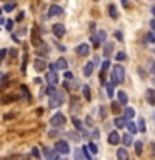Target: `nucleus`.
Masks as SVG:
<instances>
[{"label":"nucleus","mask_w":155,"mask_h":160,"mask_svg":"<svg viewBox=\"0 0 155 160\" xmlns=\"http://www.w3.org/2000/svg\"><path fill=\"white\" fill-rule=\"evenodd\" d=\"M115 122V127H118V128H123V127H127V122L128 120L127 118H123V117H117L113 120Z\"/></svg>","instance_id":"14"},{"label":"nucleus","mask_w":155,"mask_h":160,"mask_svg":"<svg viewBox=\"0 0 155 160\" xmlns=\"http://www.w3.org/2000/svg\"><path fill=\"white\" fill-rule=\"evenodd\" d=\"M63 102H65V93H63V92H58V90H57V92H55L52 97H50L48 105H50L52 108H57V107H60Z\"/></svg>","instance_id":"2"},{"label":"nucleus","mask_w":155,"mask_h":160,"mask_svg":"<svg viewBox=\"0 0 155 160\" xmlns=\"http://www.w3.org/2000/svg\"><path fill=\"white\" fill-rule=\"evenodd\" d=\"M82 152H83V155H85V158H87V160H93L92 157H90V150H88L87 147H83V148H82Z\"/></svg>","instance_id":"35"},{"label":"nucleus","mask_w":155,"mask_h":160,"mask_svg":"<svg viewBox=\"0 0 155 160\" xmlns=\"http://www.w3.org/2000/svg\"><path fill=\"white\" fill-rule=\"evenodd\" d=\"M67 135H68V137L72 138V140H75V142H78V140H80V137H78V135L75 133V132H67Z\"/></svg>","instance_id":"34"},{"label":"nucleus","mask_w":155,"mask_h":160,"mask_svg":"<svg viewBox=\"0 0 155 160\" xmlns=\"http://www.w3.org/2000/svg\"><path fill=\"white\" fill-rule=\"evenodd\" d=\"M115 35H117V38H118V40H122V32H117Z\"/></svg>","instance_id":"48"},{"label":"nucleus","mask_w":155,"mask_h":160,"mask_svg":"<svg viewBox=\"0 0 155 160\" xmlns=\"http://www.w3.org/2000/svg\"><path fill=\"white\" fill-rule=\"evenodd\" d=\"M0 13H2V8H0Z\"/></svg>","instance_id":"53"},{"label":"nucleus","mask_w":155,"mask_h":160,"mask_svg":"<svg viewBox=\"0 0 155 160\" xmlns=\"http://www.w3.org/2000/svg\"><path fill=\"white\" fill-rule=\"evenodd\" d=\"M98 113H100V117H102V118H105V117H107V110H105V107H100Z\"/></svg>","instance_id":"37"},{"label":"nucleus","mask_w":155,"mask_h":160,"mask_svg":"<svg viewBox=\"0 0 155 160\" xmlns=\"http://www.w3.org/2000/svg\"><path fill=\"white\" fill-rule=\"evenodd\" d=\"M150 72H152V73H155V63H152V65H150Z\"/></svg>","instance_id":"46"},{"label":"nucleus","mask_w":155,"mask_h":160,"mask_svg":"<svg viewBox=\"0 0 155 160\" xmlns=\"http://www.w3.org/2000/svg\"><path fill=\"white\" fill-rule=\"evenodd\" d=\"M143 40H145V43H153V42H155V33H153V32H148V33H145Z\"/></svg>","instance_id":"18"},{"label":"nucleus","mask_w":155,"mask_h":160,"mask_svg":"<svg viewBox=\"0 0 155 160\" xmlns=\"http://www.w3.org/2000/svg\"><path fill=\"white\" fill-rule=\"evenodd\" d=\"M117 158H118V160H128V158H130L128 150L125 148V147H120V148L117 150Z\"/></svg>","instance_id":"9"},{"label":"nucleus","mask_w":155,"mask_h":160,"mask_svg":"<svg viewBox=\"0 0 155 160\" xmlns=\"http://www.w3.org/2000/svg\"><path fill=\"white\" fill-rule=\"evenodd\" d=\"M137 128L140 130V132H145V130H147V127H145V120H143V118H140V120H138Z\"/></svg>","instance_id":"29"},{"label":"nucleus","mask_w":155,"mask_h":160,"mask_svg":"<svg viewBox=\"0 0 155 160\" xmlns=\"http://www.w3.org/2000/svg\"><path fill=\"white\" fill-rule=\"evenodd\" d=\"M75 50H77V53H78V55H82V57H87V55L90 53V47H88V43H80Z\"/></svg>","instance_id":"8"},{"label":"nucleus","mask_w":155,"mask_h":160,"mask_svg":"<svg viewBox=\"0 0 155 160\" xmlns=\"http://www.w3.org/2000/svg\"><path fill=\"white\" fill-rule=\"evenodd\" d=\"M53 160H67V157H60V155H55Z\"/></svg>","instance_id":"45"},{"label":"nucleus","mask_w":155,"mask_h":160,"mask_svg":"<svg viewBox=\"0 0 155 160\" xmlns=\"http://www.w3.org/2000/svg\"><path fill=\"white\" fill-rule=\"evenodd\" d=\"M105 90H107V95L108 97H113V92H115V85L110 82V83H107L105 85Z\"/></svg>","instance_id":"22"},{"label":"nucleus","mask_w":155,"mask_h":160,"mask_svg":"<svg viewBox=\"0 0 155 160\" xmlns=\"http://www.w3.org/2000/svg\"><path fill=\"white\" fill-rule=\"evenodd\" d=\"M5 25H7V28H8V30H12V28H13V22H12V20H7V23H5Z\"/></svg>","instance_id":"39"},{"label":"nucleus","mask_w":155,"mask_h":160,"mask_svg":"<svg viewBox=\"0 0 155 160\" xmlns=\"http://www.w3.org/2000/svg\"><path fill=\"white\" fill-rule=\"evenodd\" d=\"M57 135H58L57 130H50V132H48V137H57Z\"/></svg>","instance_id":"40"},{"label":"nucleus","mask_w":155,"mask_h":160,"mask_svg":"<svg viewBox=\"0 0 155 160\" xmlns=\"http://www.w3.org/2000/svg\"><path fill=\"white\" fill-rule=\"evenodd\" d=\"M57 92V88H55V85H48L47 87V95H50V97H52V95Z\"/></svg>","instance_id":"30"},{"label":"nucleus","mask_w":155,"mask_h":160,"mask_svg":"<svg viewBox=\"0 0 155 160\" xmlns=\"http://www.w3.org/2000/svg\"><path fill=\"white\" fill-rule=\"evenodd\" d=\"M23 13H25V12H20V15L17 17V20H22V18H23Z\"/></svg>","instance_id":"49"},{"label":"nucleus","mask_w":155,"mask_h":160,"mask_svg":"<svg viewBox=\"0 0 155 160\" xmlns=\"http://www.w3.org/2000/svg\"><path fill=\"white\" fill-rule=\"evenodd\" d=\"M93 72V62H88V63H85V67H83V75L85 77H90Z\"/></svg>","instance_id":"15"},{"label":"nucleus","mask_w":155,"mask_h":160,"mask_svg":"<svg viewBox=\"0 0 155 160\" xmlns=\"http://www.w3.org/2000/svg\"><path fill=\"white\" fill-rule=\"evenodd\" d=\"M152 153L155 155V143H152Z\"/></svg>","instance_id":"50"},{"label":"nucleus","mask_w":155,"mask_h":160,"mask_svg":"<svg viewBox=\"0 0 155 160\" xmlns=\"http://www.w3.org/2000/svg\"><path fill=\"white\" fill-rule=\"evenodd\" d=\"M50 123H52V127H62L65 123V115L63 113H55L52 118H50Z\"/></svg>","instance_id":"4"},{"label":"nucleus","mask_w":155,"mask_h":160,"mask_svg":"<svg viewBox=\"0 0 155 160\" xmlns=\"http://www.w3.org/2000/svg\"><path fill=\"white\" fill-rule=\"evenodd\" d=\"M105 38H107V32H105V30H100V32L95 35V37H92V40H93V47H98L100 43H103Z\"/></svg>","instance_id":"5"},{"label":"nucleus","mask_w":155,"mask_h":160,"mask_svg":"<svg viewBox=\"0 0 155 160\" xmlns=\"http://www.w3.org/2000/svg\"><path fill=\"white\" fill-rule=\"evenodd\" d=\"M63 13V8L58 7V5H50L48 8V17H60Z\"/></svg>","instance_id":"7"},{"label":"nucleus","mask_w":155,"mask_h":160,"mask_svg":"<svg viewBox=\"0 0 155 160\" xmlns=\"http://www.w3.org/2000/svg\"><path fill=\"white\" fill-rule=\"evenodd\" d=\"M150 27H152V32L155 30V20H152V22H150Z\"/></svg>","instance_id":"47"},{"label":"nucleus","mask_w":155,"mask_h":160,"mask_svg":"<svg viewBox=\"0 0 155 160\" xmlns=\"http://www.w3.org/2000/svg\"><path fill=\"white\" fill-rule=\"evenodd\" d=\"M55 152H58V153H62V155H67L70 152L68 142H65V140H58V142L55 143Z\"/></svg>","instance_id":"3"},{"label":"nucleus","mask_w":155,"mask_h":160,"mask_svg":"<svg viewBox=\"0 0 155 160\" xmlns=\"http://www.w3.org/2000/svg\"><path fill=\"white\" fill-rule=\"evenodd\" d=\"M110 80H112L113 85H118L125 80V68L122 65H113L112 72H110Z\"/></svg>","instance_id":"1"},{"label":"nucleus","mask_w":155,"mask_h":160,"mask_svg":"<svg viewBox=\"0 0 155 160\" xmlns=\"http://www.w3.org/2000/svg\"><path fill=\"white\" fill-rule=\"evenodd\" d=\"M75 160H87V158H85V155H83V152H82V150H80V148H77V150H75Z\"/></svg>","instance_id":"25"},{"label":"nucleus","mask_w":155,"mask_h":160,"mask_svg":"<svg viewBox=\"0 0 155 160\" xmlns=\"http://www.w3.org/2000/svg\"><path fill=\"white\" fill-rule=\"evenodd\" d=\"M147 102H148L150 105H153V102H155V92H153L152 88L147 90Z\"/></svg>","instance_id":"17"},{"label":"nucleus","mask_w":155,"mask_h":160,"mask_svg":"<svg viewBox=\"0 0 155 160\" xmlns=\"http://www.w3.org/2000/svg\"><path fill=\"white\" fill-rule=\"evenodd\" d=\"M72 123L75 125V128H78V130H82L83 127H82V122H80L78 118H72Z\"/></svg>","instance_id":"31"},{"label":"nucleus","mask_w":155,"mask_h":160,"mask_svg":"<svg viewBox=\"0 0 155 160\" xmlns=\"http://www.w3.org/2000/svg\"><path fill=\"white\" fill-rule=\"evenodd\" d=\"M122 142H123V145H125V147H128V145H132V142H133V140H132V135H130V133H125L123 137H122Z\"/></svg>","instance_id":"21"},{"label":"nucleus","mask_w":155,"mask_h":160,"mask_svg":"<svg viewBox=\"0 0 155 160\" xmlns=\"http://www.w3.org/2000/svg\"><path fill=\"white\" fill-rule=\"evenodd\" d=\"M142 150H143V143L142 142H135V152H137V155L142 153Z\"/></svg>","instance_id":"28"},{"label":"nucleus","mask_w":155,"mask_h":160,"mask_svg":"<svg viewBox=\"0 0 155 160\" xmlns=\"http://www.w3.org/2000/svg\"><path fill=\"white\" fill-rule=\"evenodd\" d=\"M112 50H113V43H105V55H110Z\"/></svg>","instance_id":"33"},{"label":"nucleus","mask_w":155,"mask_h":160,"mask_svg":"<svg viewBox=\"0 0 155 160\" xmlns=\"http://www.w3.org/2000/svg\"><path fill=\"white\" fill-rule=\"evenodd\" d=\"M153 52H155V50H153Z\"/></svg>","instance_id":"54"},{"label":"nucleus","mask_w":155,"mask_h":160,"mask_svg":"<svg viewBox=\"0 0 155 160\" xmlns=\"http://www.w3.org/2000/svg\"><path fill=\"white\" fill-rule=\"evenodd\" d=\"M125 58H127L125 52H118V53H117V60H118V62H122V60H125Z\"/></svg>","instance_id":"36"},{"label":"nucleus","mask_w":155,"mask_h":160,"mask_svg":"<svg viewBox=\"0 0 155 160\" xmlns=\"http://www.w3.org/2000/svg\"><path fill=\"white\" fill-rule=\"evenodd\" d=\"M47 82H48V85H57V82H58L57 73H55V72H48L47 73Z\"/></svg>","instance_id":"12"},{"label":"nucleus","mask_w":155,"mask_h":160,"mask_svg":"<svg viewBox=\"0 0 155 160\" xmlns=\"http://www.w3.org/2000/svg\"><path fill=\"white\" fill-rule=\"evenodd\" d=\"M118 142H120L118 132H110V133H108V143H110V145H117Z\"/></svg>","instance_id":"11"},{"label":"nucleus","mask_w":155,"mask_h":160,"mask_svg":"<svg viewBox=\"0 0 155 160\" xmlns=\"http://www.w3.org/2000/svg\"><path fill=\"white\" fill-rule=\"evenodd\" d=\"M112 110H113V112H118V103H117V102L112 103Z\"/></svg>","instance_id":"41"},{"label":"nucleus","mask_w":155,"mask_h":160,"mask_svg":"<svg viewBox=\"0 0 155 160\" xmlns=\"http://www.w3.org/2000/svg\"><path fill=\"white\" fill-rule=\"evenodd\" d=\"M152 13H153V15H155V7H153V8H152Z\"/></svg>","instance_id":"52"},{"label":"nucleus","mask_w":155,"mask_h":160,"mask_svg":"<svg viewBox=\"0 0 155 160\" xmlns=\"http://www.w3.org/2000/svg\"><path fill=\"white\" fill-rule=\"evenodd\" d=\"M33 65H35V68H37V70H43L45 68V62H43V60H35Z\"/></svg>","instance_id":"27"},{"label":"nucleus","mask_w":155,"mask_h":160,"mask_svg":"<svg viewBox=\"0 0 155 160\" xmlns=\"http://www.w3.org/2000/svg\"><path fill=\"white\" fill-rule=\"evenodd\" d=\"M5 53H7V50H5V48H2V50H0V60H2V58L5 57Z\"/></svg>","instance_id":"43"},{"label":"nucleus","mask_w":155,"mask_h":160,"mask_svg":"<svg viewBox=\"0 0 155 160\" xmlns=\"http://www.w3.org/2000/svg\"><path fill=\"white\" fill-rule=\"evenodd\" d=\"M108 12H110V17H112V18H117V17H118L117 7H115V5H110V7H108Z\"/></svg>","instance_id":"26"},{"label":"nucleus","mask_w":155,"mask_h":160,"mask_svg":"<svg viewBox=\"0 0 155 160\" xmlns=\"http://www.w3.org/2000/svg\"><path fill=\"white\" fill-rule=\"evenodd\" d=\"M67 67H68V63H67V60H65L63 57H60L57 62H55V68L57 70H65V72H67Z\"/></svg>","instance_id":"10"},{"label":"nucleus","mask_w":155,"mask_h":160,"mask_svg":"<svg viewBox=\"0 0 155 160\" xmlns=\"http://www.w3.org/2000/svg\"><path fill=\"white\" fill-rule=\"evenodd\" d=\"M43 153H45V157H47V160H53L55 155H57V152H52V150L47 148V147L43 148Z\"/></svg>","instance_id":"19"},{"label":"nucleus","mask_w":155,"mask_h":160,"mask_svg":"<svg viewBox=\"0 0 155 160\" xmlns=\"http://www.w3.org/2000/svg\"><path fill=\"white\" fill-rule=\"evenodd\" d=\"M82 92H83V97L87 98V100L92 98V95H90V87H88V85H83V87H82Z\"/></svg>","instance_id":"23"},{"label":"nucleus","mask_w":155,"mask_h":160,"mask_svg":"<svg viewBox=\"0 0 155 160\" xmlns=\"http://www.w3.org/2000/svg\"><path fill=\"white\" fill-rule=\"evenodd\" d=\"M127 130H128V133L130 135H133V133H137V125H135L133 122H127Z\"/></svg>","instance_id":"20"},{"label":"nucleus","mask_w":155,"mask_h":160,"mask_svg":"<svg viewBox=\"0 0 155 160\" xmlns=\"http://www.w3.org/2000/svg\"><path fill=\"white\" fill-rule=\"evenodd\" d=\"M92 135H93V138H98V137H100V132H98V128H95Z\"/></svg>","instance_id":"42"},{"label":"nucleus","mask_w":155,"mask_h":160,"mask_svg":"<svg viewBox=\"0 0 155 160\" xmlns=\"http://www.w3.org/2000/svg\"><path fill=\"white\" fill-rule=\"evenodd\" d=\"M117 97H118V103L120 105H127V102H128V95L123 92V90H120V92L117 93Z\"/></svg>","instance_id":"13"},{"label":"nucleus","mask_w":155,"mask_h":160,"mask_svg":"<svg viewBox=\"0 0 155 160\" xmlns=\"http://www.w3.org/2000/svg\"><path fill=\"white\" fill-rule=\"evenodd\" d=\"M65 78H73V73L72 72H65Z\"/></svg>","instance_id":"44"},{"label":"nucleus","mask_w":155,"mask_h":160,"mask_svg":"<svg viewBox=\"0 0 155 160\" xmlns=\"http://www.w3.org/2000/svg\"><path fill=\"white\" fill-rule=\"evenodd\" d=\"M52 32H53V35L57 38H62L63 35H65V27H63L62 23H55L53 27H52Z\"/></svg>","instance_id":"6"},{"label":"nucleus","mask_w":155,"mask_h":160,"mask_svg":"<svg viewBox=\"0 0 155 160\" xmlns=\"http://www.w3.org/2000/svg\"><path fill=\"white\" fill-rule=\"evenodd\" d=\"M87 147H88V150H90V153H93V155L98 152V147H97V143H95V142H90Z\"/></svg>","instance_id":"24"},{"label":"nucleus","mask_w":155,"mask_h":160,"mask_svg":"<svg viewBox=\"0 0 155 160\" xmlns=\"http://www.w3.org/2000/svg\"><path fill=\"white\" fill-rule=\"evenodd\" d=\"M123 113H125V118H127V120H130V118L135 117V110H133L132 107H125Z\"/></svg>","instance_id":"16"},{"label":"nucleus","mask_w":155,"mask_h":160,"mask_svg":"<svg viewBox=\"0 0 155 160\" xmlns=\"http://www.w3.org/2000/svg\"><path fill=\"white\" fill-rule=\"evenodd\" d=\"M2 23H7V22H5V20H3L2 17H0V25H2Z\"/></svg>","instance_id":"51"},{"label":"nucleus","mask_w":155,"mask_h":160,"mask_svg":"<svg viewBox=\"0 0 155 160\" xmlns=\"http://www.w3.org/2000/svg\"><path fill=\"white\" fill-rule=\"evenodd\" d=\"M32 155H33V157H40V152H38V148H37V147L32 148Z\"/></svg>","instance_id":"38"},{"label":"nucleus","mask_w":155,"mask_h":160,"mask_svg":"<svg viewBox=\"0 0 155 160\" xmlns=\"http://www.w3.org/2000/svg\"><path fill=\"white\" fill-rule=\"evenodd\" d=\"M13 8H15V3H5V5H3V10H5V12H12Z\"/></svg>","instance_id":"32"}]
</instances>
